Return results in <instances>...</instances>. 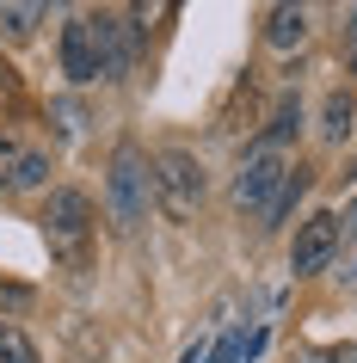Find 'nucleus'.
Returning <instances> with one entry per match:
<instances>
[{
	"instance_id": "obj_1",
	"label": "nucleus",
	"mask_w": 357,
	"mask_h": 363,
	"mask_svg": "<svg viewBox=\"0 0 357 363\" xmlns=\"http://www.w3.org/2000/svg\"><path fill=\"white\" fill-rule=\"evenodd\" d=\"M43 247H50V259H56L62 271H80L87 259H93V197L80 191V185H56V191L43 197Z\"/></svg>"
},
{
	"instance_id": "obj_2",
	"label": "nucleus",
	"mask_w": 357,
	"mask_h": 363,
	"mask_svg": "<svg viewBox=\"0 0 357 363\" xmlns=\"http://www.w3.org/2000/svg\"><path fill=\"white\" fill-rule=\"evenodd\" d=\"M154 210V167L148 154L136 148V142H117L111 148V167H105V216H111L117 234H136L148 222Z\"/></svg>"
},
{
	"instance_id": "obj_3",
	"label": "nucleus",
	"mask_w": 357,
	"mask_h": 363,
	"mask_svg": "<svg viewBox=\"0 0 357 363\" xmlns=\"http://www.w3.org/2000/svg\"><path fill=\"white\" fill-rule=\"evenodd\" d=\"M148 167H154V210L167 222H191L204 210V160L191 148H160Z\"/></svg>"
},
{
	"instance_id": "obj_4",
	"label": "nucleus",
	"mask_w": 357,
	"mask_h": 363,
	"mask_svg": "<svg viewBox=\"0 0 357 363\" xmlns=\"http://www.w3.org/2000/svg\"><path fill=\"white\" fill-rule=\"evenodd\" d=\"M290 154L283 148H265V142H253V148L241 154V167H234V185H228V197H234V210L241 216H265V203L278 197V185L290 179Z\"/></svg>"
},
{
	"instance_id": "obj_5",
	"label": "nucleus",
	"mask_w": 357,
	"mask_h": 363,
	"mask_svg": "<svg viewBox=\"0 0 357 363\" xmlns=\"http://www.w3.org/2000/svg\"><path fill=\"white\" fill-rule=\"evenodd\" d=\"M93 19V43H99V80H130L136 50H142V31H136L130 13H87Z\"/></svg>"
},
{
	"instance_id": "obj_6",
	"label": "nucleus",
	"mask_w": 357,
	"mask_h": 363,
	"mask_svg": "<svg viewBox=\"0 0 357 363\" xmlns=\"http://www.w3.org/2000/svg\"><path fill=\"white\" fill-rule=\"evenodd\" d=\"M339 259V216H308L290 240V271L296 277H320Z\"/></svg>"
},
{
	"instance_id": "obj_7",
	"label": "nucleus",
	"mask_w": 357,
	"mask_h": 363,
	"mask_svg": "<svg viewBox=\"0 0 357 363\" xmlns=\"http://www.w3.org/2000/svg\"><path fill=\"white\" fill-rule=\"evenodd\" d=\"M62 74H68V86H93L99 80V43H93V19L87 13H75L62 25Z\"/></svg>"
},
{
	"instance_id": "obj_8",
	"label": "nucleus",
	"mask_w": 357,
	"mask_h": 363,
	"mask_svg": "<svg viewBox=\"0 0 357 363\" xmlns=\"http://www.w3.org/2000/svg\"><path fill=\"white\" fill-rule=\"evenodd\" d=\"M308 6H290V0H283V6H271V13H265V43H271V50H302V43H308Z\"/></svg>"
},
{
	"instance_id": "obj_9",
	"label": "nucleus",
	"mask_w": 357,
	"mask_h": 363,
	"mask_svg": "<svg viewBox=\"0 0 357 363\" xmlns=\"http://www.w3.org/2000/svg\"><path fill=\"white\" fill-rule=\"evenodd\" d=\"M308 185H314V167H290V179H283L278 185V197H271V203H265V216H259V228H283V222H290V210H296L302 197H308Z\"/></svg>"
},
{
	"instance_id": "obj_10",
	"label": "nucleus",
	"mask_w": 357,
	"mask_h": 363,
	"mask_svg": "<svg viewBox=\"0 0 357 363\" xmlns=\"http://www.w3.org/2000/svg\"><path fill=\"white\" fill-rule=\"evenodd\" d=\"M351 117H357V93L351 86H333L326 105H320V135H326V142H345V135H351Z\"/></svg>"
},
{
	"instance_id": "obj_11",
	"label": "nucleus",
	"mask_w": 357,
	"mask_h": 363,
	"mask_svg": "<svg viewBox=\"0 0 357 363\" xmlns=\"http://www.w3.org/2000/svg\"><path fill=\"white\" fill-rule=\"evenodd\" d=\"M296 130H302V99H296V93H283L259 142H265V148H283V154H290V135H296Z\"/></svg>"
},
{
	"instance_id": "obj_12",
	"label": "nucleus",
	"mask_w": 357,
	"mask_h": 363,
	"mask_svg": "<svg viewBox=\"0 0 357 363\" xmlns=\"http://www.w3.org/2000/svg\"><path fill=\"white\" fill-rule=\"evenodd\" d=\"M38 19H43V6L38 0H6V6H0V38H31V31H38Z\"/></svg>"
},
{
	"instance_id": "obj_13",
	"label": "nucleus",
	"mask_w": 357,
	"mask_h": 363,
	"mask_svg": "<svg viewBox=\"0 0 357 363\" xmlns=\"http://www.w3.org/2000/svg\"><path fill=\"white\" fill-rule=\"evenodd\" d=\"M0 363H43L38 357V345H31V333L13 320H0Z\"/></svg>"
},
{
	"instance_id": "obj_14",
	"label": "nucleus",
	"mask_w": 357,
	"mask_h": 363,
	"mask_svg": "<svg viewBox=\"0 0 357 363\" xmlns=\"http://www.w3.org/2000/svg\"><path fill=\"white\" fill-rule=\"evenodd\" d=\"M50 172H56V160H50V148H31L19 167V185L13 191H50Z\"/></svg>"
},
{
	"instance_id": "obj_15",
	"label": "nucleus",
	"mask_w": 357,
	"mask_h": 363,
	"mask_svg": "<svg viewBox=\"0 0 357 363\" xmlns=\"http://www.w3.org/2000/svg\"><path fill=\"white\" fill-rule=\"evenodd\" d=\"M25 142L13 130H0V191H13V185H19V167H25Z\"/></svg>"
},
{
	"instance_id": "obj_16",
	"label": "nucleus",
	"mask_w": 357,
	"mask_h": 363,
	"mask_svg": "<svg viewBox=\"0 0 357 363\" xmlns=\"http://www.w3.org/2000/svg\"><path fill=\"white\" fill-rule=\"evenodd\" d=\"M50 123H56V135H80V130H87V105H80L75 93L50 99Z\"/></svg>"
},
{
	"instance_id": "obj_17",
	"label": "nucleus",
	"mask_w": 357,
	"mask_h": 363,
	"mask_svg": "<svg viewBox=\"0 0 357 363\" xmlns=\"http://www.w3.org/2000/svg\"><path fill=\"white\" fill-rule=\"evenodd\" d=\"M25 105V80H19V68L0 56V111H19Z\"/></svg>"
},
{
	"instance_id": "obj_18",
	"label": "nucleus",
	"mask_w": 357,
	"mask_h": 363,
	"mask_svg": "<svg viewBox=\"0 0 357 363\" xmlns=\"http://www.w3.org/2000/svg\"><path fill=\"white\" fill-rule=\"evenodd\" d=\"M31 302H38V289H31V284H0V314H25Z\"/></svg>"
},
{
	"instance_id": "obj_19",
	"label": "nucleus",
	"mask_w": 357,
	"mask_h": 363,
	"mask_svg": "<svg viewBox=\"0 0 357 363\" xmlns=\"http://www.w3.org/2000/svg\"><path fill=\"white\" fill-rule=\"evenodd\" d=\"M339 240H351V247H357V197L345 203V216H339Z\"/></svg>"
},
{
	"instance_id": "obj_20",
	"label": "nucleus",
	"mask_w": 357,
	"mask_h": 363,
	"mask_svg": "<svg viewBox=\"0 0 357 363\" xmlns=\"http://www.w3.org/2000/svg\"><path fill=\"white\" fill-rule=\"evenodd\" d=\"M345 50H351V68H357V6L345 13Z\"/></svg>"
},
{
	"instance_id": "obj_21",
	"label": "nucleus",
	"mask_w": 357,
	"mask_h": 363,
	"mask_svg": "<svg viewBox=\"0 0 357 363\" xmlns=\"http://www.w3.org/2000/svg\"><path fill=\"white\" fill-rule=\"evenodd\" d=\"M179 363H204V345H191V351H185V357H179Z\"/></svg>"
},
{
	"instance_id": "obj_22",
	"label": "nucleus",
	"mask_w": 357,
	"mask_h": 363,
	"mask_svg": "<svg viewBox=\"0 0 357 363\" xmlns=\"http://www.w3.org/2000/svg\"><path fill=\"white\" fill-rule=\"evenodd\" d=\"M339 363H357V345H351V351H339Z\"/></svg>"
},
{
	"instance_id": "obj_23",
	"label": "nucleus",
	"mask_w": 357,
	"mask_h": 363,
	"mask_svg": "<svg viewBox=\"0 0 357 363\" xmlns=\"http://www.w3.org/2000/svg\"><path fill=\"white\" fill-rule=\"evenodd\" d=\"M351 172H357V167H351Z\"/></svg>"
}]
</instances>
